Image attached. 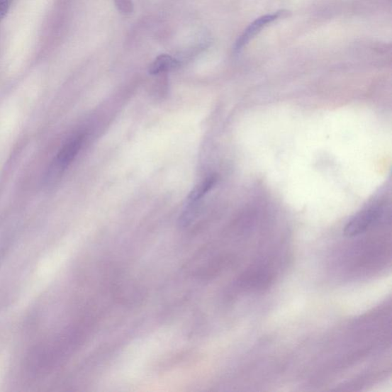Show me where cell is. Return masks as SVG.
<instances>
[{
	"label": "cell",
	"mask_w": 392,
	"mask_h": 392,
	"mask_svg": "<svg viewBox=\"0 0 392 392\" xmlns=\"http://www.w3.org/2000/svg\"><path fill=\"white\" fill-rule=\"evenodd\" d=\"M382 210L379 206H371L352 217L344 228V235L355 237L366 233L380 218Z\"/></svg>",
	"instance_id": "1"
},
{
	"label": "cell",
	"mask_w": 392,
	"mask_h": 392,
	"mask_svg": "<svg viewBox=\"0 0 392 392\" xmlns=\"http://www.w3.org/2000/svg\"><path fill=\"white\" fill-rule=\"evenodd\" d=\"M284 14V12L281 11L257 18L255 21L246 28L243 34L238 38L234 47V52L235 53L240 52L243 47L250 43L258 33L261 32L262 28L274 21L279 20Z\"/></svg>",
	"instance_id": "2"
},
{
	"label": "cell",
	"mask_w": 392,
	"mask_h": 392,
	"mask_svg": "<svg viewBox=\"0 0 392 392\" xmlns=\"http://www.w3.org/2000/svg\"><path fill=\"white\" fill-rule=\"evenodd\" d=\"M82 142V135L75 136L67 142L57 155L53 169L62 170L68 167L79 154Z\"/></svg>",
	"instance_id": "3"
},
{
	"label": "cell",
	"mask_w": 392,
	"mask_h": 392,
	"mask_svg": "<svg viewBox=\"0 0 392 392\" xmlns=\"http://www.w3.org/2000/svg\"><path fill=\"white\" fill-rule=\"evenodd\" d=\"M179 62L168 55H161L152 62L149 69L151 74H159L176 70L179 67Z\"/></svg>",
	"instance_id": "4"
},
{
	"label": "cell",
	"mask_w": 392,
	"mask_h": 392,
	"mask_svg": "<svg viewBox=\"0 0 392 392\" xmlns=\"http://www.w3.org/2000/svg\"><path fill=\"white\" fill-rule=\"evenodd\" d=\"M216 177H209L202 184L196 186L189 196V201L191 203H196L198 200L202 198L210 190H211L216 183Z\"/></svg>",
	"instance_id": "5"
},
{
	"label": "cell",
	"mask_w": 392,
	"mask_h": 392,
	"mask_svg": "<svg viewBox=\"0 0 392 392\" xmlns=\"http://www.w3.org/2000/svg\"><path fill=\"white\" fill-rule=\"evenodd\" d=\"M118 11L123 15H130L133 12V0H113Z\"/></svg>",
	"instance_id": "6"
},
{
	"label": "cell",
	"mask_w": 392,
	"mask_h": 392,
	"mask_svg": "<svg viewBox=\"0 0 392 392\" xmlns=\"http://www.w3.org/2000/svg\"><path fill=\"white\" fill-rule=\"evenodd\" d=\"M12 2L13 0H0V21L3 20L4 16L8 13Z\"/></svg>",
	"instance_id": "7"
}]
</instances>
